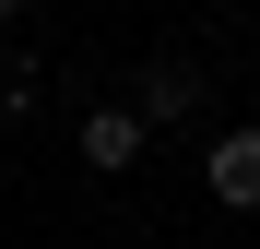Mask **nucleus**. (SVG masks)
<instances>
[{
	"mask_svg": "<svg viewBox=\"0 0 260 249\" xmlns=\"http://www.w3.org/2000/svg\"><path fill=\"white\" fill-rule=\"evenodd\" d=\"M130 154H142V119H130V107H95V119H83V166H107V178H118Z\"/></svg>",
	"mask_w": 260,
	"mask_h": 249,
	"instance_id": "nucleus-2",
	"label": "nucleus"
},
{
	"mask_svg": "<svg viewBox=\"0 0 260 249\" xmlns=\"http://www.w3.org/2000/svg\"><path fill=\"white\" fill-rule=\"evenodd\" d=\"M189 107H201V71H189V60H154V71H142V107H130V119H189Z\"/></svg>",
	"mask_w": 260,
	"mask_h": 249,
	"instance_id": "nucleus-3",
	"label": "nucleus"
},
{
	"mask_svg": "<svg viewBox=\"0 0 260 249\" xmlns=\"http://www.w3.org/2000/svg\"><path fill=\"white\" fill-rule=\"evenodd\" d=\"M12 12H24V0H0V24H12Z\"/></svg>",
	"mask_w": 260,
	"mask_h": 249,
	"instance_id": "nucleus-4",
	"label": "nucleus"
},
{
	"mask_svg": "<svg viewBox=\"0 0 260 249\" xmlns=\"http://www.w3.org/2000/svg\"><path fill=\"white\" fill-rule=\"evenodd\" d=\"M201 178H213V202H237V214H248V202H260V131H225V143L201 154Z\"/></svg>",
	"mask_w": 260,
	"mask_h": 249,
	"instance_id": "nucleus-1",
	"label": "nucleus"
}]
</instances>
